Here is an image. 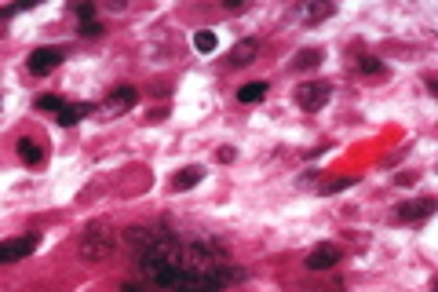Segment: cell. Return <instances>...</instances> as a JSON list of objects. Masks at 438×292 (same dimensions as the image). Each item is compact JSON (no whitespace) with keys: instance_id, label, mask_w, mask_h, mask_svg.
I'll list each match as a JSON object with an SVG mask.
<instances>
[{"instance_id":"1","label":"cell","mask_w":438,"mask_h":292,"mask_svg":"<svg viewBox=\"0 0 438 292\" xmlns=\"http://www.w3.org/2000/svg\"><path fill=\"white\" fill-rule=\"evenodd\" d=\"M139 274L161 292H227L234 281H245V267L205 231H187L168 219L150 226H128Z\"/></svg>"},{"instance_id":"2","label":"cell","mask_w":438,"mask_h":292,"mask_svg":"<svg viewBox=\"0 0 438 292\" xmlns=\"http://www.w3.org/2000/svg\"><path fill=\"white\" fill-rule=\"evenodd\" d=\"M114 248H117V234H114V226H110L106 219H95V223L84 226V234H81V260L99 263L106 256H114Z\"/></svg>"},{"instance_id":"3","label":"cell","mask_w":438,"mask_h":292,"mask_svg":"<svg viewBox=\"0 0 438 292\" xmlns=\"http://www.w3.org/2000/svg\"><path fill=\"white\" fill-rule=\"evenodd\" d=\"M434 212H438V201L434 197H413V201H402L398 208H394V219L416 226V223H427Z\"/></svg>"},{"instance_id":"4","label":"cell","mask_w":438,"mask_h":292,"mask_svg":"<svg viewBox=\"0 0 438 292\" xmlns=\"http://www.w3.org/2000/svg\"><path fill=\"white\" fill-rule=\"evenodd\" d=\"M328 99H333V85H328V80H307V85L296 88V102L307 114H318Z\"/></svg>"},{"instance_id":"5","label":"cell","mask_w":438,"mask_h":292,"mask_svg":"<svg viewBox=\"0 0 438 292\" xmlns=\"http://www.w3.org/2000/svg\"><path fill=\"white\" fill-rule=\"evenodd\" d=\"M40 248V234H22V238H11V241H0V263H18L33 256Z\"/></svg>"},{"instance_id":"6","label":"cell","mask_w":438,"mask_h":292,"mask_svg":"<svg viewBox=\"0 0 438 292\" xmlns=\"http://www.w3.org/2000/svg\"><path fill=\"white\" fill-rule=\"evenodd\" d=\"M59 62H62V48H37V51H30V59H26V70L33 73V77H48L52 70H59Z\"/></svg>"},{"instance_id":"7","label":"cell","mask_w":438,"mask_h":292,"mask_svg":"<svg viewBox=\"0 0 438 292\" xmlns=\"http://www.w3.org/2000/svg\"><path fill=\"white\" fill-rule=\"evenodd\" d=\"M336 263H340V248H336V245H318L314 253L303 260V267L314 270V274H318V270H333Z\"/></svg>"},{"instance_id":"8","label":"cell","mask_w":438,"mask_h":292,"mask_svg":"<svg viewBox=\"0 0 438 292\" xmlns=\"http://www.w3.org/2000/svg\"><path fill=\"white\" fill-rule=\"evenodd\" d=\"M88 114H95L92 102H62V107L55 110V121L62 124V128H73V124H77L81 117H88Z\"/></svg>"},{"instance_id":"9","label":"cell","mask_w":438,"mask_h":292,"mask_svg":"<svg viewBox=\"0 0 438 292\" xmlns=\"http://www.w3.org/2000/svg\"><path fill=\"white\" fill-rule=\"evenodd\" d=\"M136 99H139V92L131 88V85H117L114 92L106 95V110H114V114H124V110H131V107H136Z\"/></svg>"},{"instance_id":"10","label":"cell","mask_w":438,"mask_h":292,"mask_svg":"<svg viewBox=\"0 0 438 292\" xmlns=\"http://www.w3.org/2000/svg\"><path fill=\"white\" fill-rule=\"evenodd\" d=\"M201 179H205V169H201V164H187V169H179V172L172 176V190H175V194L194 190V186L201 183Z\"/></svg>"},{"instance_id":"11","label":"cell","mask_w":438,"mask_h":292,"mask_svg":"<svg viewBox=\"0 0 438 292\" xmlns=\"http://www.w3.org/2000/svg\"><path fill=\"white\" fill-rule=\"evenodd\" d=\"M256 55H259V40L249 37V40H237V44L230 48V59L227 62H230V66H249Z\"/></svg>"},{"instance_id":"12","label":"cell","mask_w":438,"mask_h":292,"mask_svg":"<svg viewBox=\"0 0 438 292\" xmlns=\"http://www.w3.org/2000/svg\"><path fill=\"white\" fill-rule=\"evenodd\" d=\"M271 92L267 80H249V85H241L237 88V102H245V107H252V102H263Z\"/></svg>"},{"instance_id":"13","label":"cell","mask_w":438,"mask_h":292,"mask_svg":"<svg viewBox=\"0 0 438 292\" xmlns=\"http://www.w3.org/2000/svg\"><path fill=\"white\" fill-rule=\"evenodd\" d=\"M15 150H18V161H22V164H40V161H44L40 142H37V139H30V135H22V139L15 142Z\"/></svg>"},{"instance_id":"14","label":"cell","mask_w":438,"mask_h":292,"mask_svg":"<svg viewBox=\"0 0 438 292\" xmlns=\"http://www.w3.org/2000/svg\"><path fill=\"white\" fill-rule=\"evenodd\" d=\"M321 59H325L321 48H303V51L292 59V70H314V66H321Z\"/></svg>"},{"instance_id":"15","label":"cell","mask_w":438,"mask_h":292,"mask_svg":"<svg viewBox=\"0 0 438 292\" xmlns=\"http://www.w3.org/2000/svg\"><path fill=\"white\" fill-rule=\"evenodd\" d=\"M333 15H336V4H311L307 8V23L318 26V23H325V18H333Z\"/></svg>"},{"instance_id":"16","label":"cell","mask_w":438,"mask_h":292,"mask_svg":"<svg viewBox=\"0 0 438 292\" xmlns=\"http://www.w3.org/2000/svg\"><path fill=\"white\" fill-rule=\"evenodd\" d=\"M215 44H219V40H215V33H212V30H197V33H194V48L201 51V55L215 51Z\"/></svg>"},{"instance_id":"17","label":"cell","mask_w":438,"mask_h":292,"mask_svg":"<svg viewBox=\"0 0 438 292\" xmlns=\"http://www.w3.org/2000/svg\"><path fill=\"white\" fill-rule=\"evenodd\" d=\"M358 70L369 73V77H384V73H387V66H384L377 55H362V59H358Z\"/></svg>"},{"instance_id":"18","label":"cell","mask_w":438,"mask_h":292,"mask_svg":"<svg viewBox=\"0 0 438 292\" xmlns=\"http://www.w3.org/2000/svg\"><path fill=\"white\" fill-rule=\"evenodd\" d=\"M358 183V176H340V179H333V183H321L318 190L328 197V194H340V190H347V186H355Z\"/></svg>"},{"instance_id":"19","label":"cell","mask_w":438,"mask_h":292,"mask_svg":"<svg viewBox=\"0 0 438 292\" xmlns=\"http://www.w3.org/2000/svg\"><path fill=\"white\" fill-rule=\"evenodd\" d=\"M33 8V0H18V4H8V8H0V23H8V18L22 15V11H30Z\"/></svg>"},{"instance_id":"20","label":"cell","mask_w":438,"mask_h":292,"mask_svg":"<svg viewBox=\"0 0 438 292\" xmlns=\"http://www.w3.org/2000/svg\"><path fill=\"white\" fill-rule=\"evenodd\" d=\"M62 102H66V99H59V95H40V99H37V107H40V110H48V114H55V110L62 107Z\"/></svg>"},{"instance_id":"21","label":"cell","mask_w":438,"mask_h":292,"mask_svg":"<svg viewBox=\"0 0 438 292\" xmlns=\"http://www.w3.org/2000/svg\"><path fill=\"white\" fill-rule=\"evenodd\" d=\"M77 33H81V37H99V33H102V23H99V18H88V23H81Z\"/></svg>"},{"instance_id":"22","label":"cell","mask_w":438,"mask_h":292,"mask_svg":"<svg viewBox=\"0 0 438 292\" xmlns=\"http://www.w3.org/2000/svg\"><path fill=\"white\" fill-rule=\"evenodd\" d=\"M77 15H81V23H88V18H95V4L88 0V4H77Z\"/></svg>"},{"instance_id":"23","label":"cell","mask_w":438,"mask_h":292,"mask_svg":"<svg viewBox=\"0 0 438 292\" xmlns=\"http://www.w3.org/2000/svg\"><path fill=\"white\" fill-rule=\"evenodd\" d=\"M234 157H237V150H234V146H223V150L215 154V161H219V164H230Z\"/></svg>"},{"instance_id":"24","label":"cell","mask_w":438,"mask_h":292,"mask_svg":"<svg viewBox=\"0 0 438 292\" xmlns=\"http://www.w3.org/2000/svg\"><path fill=\"white\" fill-rule=\"evenodd\" d=\"M394 183H398V186H413L416 176H413V172H402V176H394Z\"/></svg>"},{"instance_id":"25","label":"cell","mask_w":438,"mask_h":292,"mask_svg":"<svg viewBox=\"0 0 438 292\" xmlns=\"http://www.w3.org/2000/svg\"><path fill=\"white\" fill-rule=\"evenodd\" d=\"M223 8H227V11H245V4H241V0H227Z\"/></svg>"},{"instance_id":"26","label":"cell","mask_w":438,"mask_h":292,"mask_svg":"<svg viewBox=\"0 0 438 292\" xmlns=\"http://www.w3.org/2000/svg\"><path fill=\"white\" fill-rule=\"evenodd\" d=\"M121 292H146V285H136V281H128Z\"/></svg>"}]
</instances>
